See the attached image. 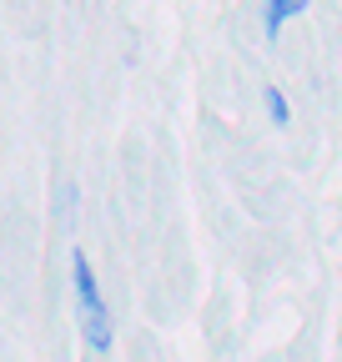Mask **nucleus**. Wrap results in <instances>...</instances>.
<instances>
[{"instance_id": "obj_1", "label": "nucleus", "mask_w": 342, "mask_h": 362, "mask_svg": "<svg viewBox=\"0 0 342 362\" xmlns=\"http://www.w3.org/2000/svg\"><path fill=\"white\" fill-rule=\"evenodd\" d=\"M71 282H76V317H81V337L91 342V352H106L111 347V312H106V297L96 287V272L86 262V252L71 257Z\"/></svg>"}, {"instance_id": "obj_2", "label": "nucleus", "mask_w": 342, "mask_h": 362, "mask_svg": "<svg viewBox=\"0 0 342 362\" xmlns=\"http://www.w3.org/2000/svg\"><path fill=\"white\" fill-rule=\"evenodd\" d=\"M292 16H302V6H297V0H292V6H282V0H277V6H267V35H277L282 21H292Z\"/></svg>"}, {"instance_id": "obj_3", "label": "nucleus", "mask_w": 342, "mask_h": 362, "mask_svg": "<svg viewBox=\"0 0 342 362\" xmlns=\"http://www.w3.org/2000/svg\"><path fill=\"white\" fill-rule=\"evenodd\" d=\"M267 116H272V126H287V101H282V90H267Z\"/></svg>"}]
</instances>
